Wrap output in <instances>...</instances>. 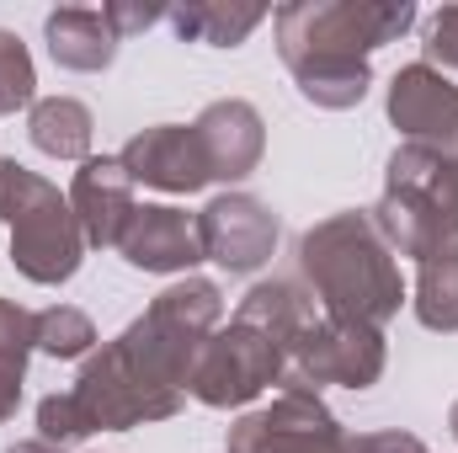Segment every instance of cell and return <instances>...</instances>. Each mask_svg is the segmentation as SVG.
Masks as SVG:
<instances>
[{"mask_svg":"<svg viewBox=\"0 0 458 453\" xmlns=\"http://www.w3.org/2000/svg\"><path fill=\"white\" fill-rule=\"evenodd\" d=\"M277 54L304 102L346 113L373 91V48L416 27L411 0H293L272 11Z\"/></svg>","mask_w":458,"mask_h":453,"instance_id":"obj_1","label":"cell"},{"mask_svg":"<svg viewBox=\"0 0 458 453\" xmlns=\"http://www.w3.org/2000/svg\"><path fill=\"white\" fill-rule=\"evenodd\" d=\"M299 283L326 321L384 331L405 304V278L394 251L378 240L368 214H331L299 235Z\"/></svg>","mask_w":458,"mask_h":453,"instance_id":"obj_2","label":"cell"},{"mask_svg":"<svg viewBox=\"0 0 458 453\" xmlns=\"http://www.w3.org/2000/svg\"><path fill=\"white\" fill-rule=\"evenodd\" d=\"M219 326H225V294L214 278L192 272V278H176L171 288H160L149 299V310L113 337V346L144 384H155L165 395H187L192 368Z\"/></svg>","mask_w":458,"mask_h":453,"instance_id":"obj_3","label":"cell"},{"mask_svg":"<svg viewBox=\"0 0 458 453\" xmlns=\"http://www.w3.org/2000/svg\"><path fill=\"white\" fill-rule=\"evenodd\" d=\"M283 379H288V352L267 331H256V326L229 315V326H219L208 337V346H203L187 395L214 406V411H240V406H250L256 395H267Z\"/></svg>","mask_w":458,"mask_h":453,"instance_id":"obj_4","label":"cell"},{"mask_svg":"<svg viewBox=\"0 0 458 453\" xmlns=\"http://www.w3.org/2000/svg\"><path fill=\"white\" fill-rule=\"evenodd\" d=\"M81 261H86V229L70 198L54 182L32 176L27 198L11 214V267L38 288H59L81 272Z\"/></svg>","mask_w":458,"mask_h":453,"instance_id":"obj_5","label":"cell"},{"mask_svg":"<svg viewBox=\"0 0 458 453\" xmlns=\"http://www.w3.org/2000/svg\"><path fill=\"white\" fill-rule=\"evenodd\" d=\"M229 453H352V432L336 411L299 384H283V395L261 411H245L225 438Z\"/></svg>","mask_w":458,"mask_h":453,"instance_id":"obj_6","label":"cell"},{"mask_svg":"<svg viewBox=\"0 0 458 453\" xmlns=\"http://www.w3.org/2000/svg\"><path fill=\"white\" fill-rule=\"evenodd\" d=\"M70 395H75L81 416L91 422V432H128V427L171 422V416L182 411V400H187V395H165V389L144 384V379L123 363V352H117L113 341L97 346V352L81 363V379H75Z\"/></svg>","mask_w":458,"mask_h":453,"instance_id":"obj_7","label":"cell"},{"mask_svg":"<svg viewBox=\"0 0 458 453\" xmlns=\"http://www.w3.org/2000/svg\"><path fill=\"white\" fill-rule=\"evenodd\" d=\"M384 363H389V346L384 331L373 326H352V321H315L299 346L288 352V379L283 384H299V389H315L320 384H342V389H373L384 379Z\"/></svg>","mask_w":458,"mask_h":453,"instance_id":"obj_8","label":"cell"},{"mask_svg":"<svg viewBox=\"0 0 458 453\" xmlns=\"http://www.w3.org/2000/svg\"><path fill=\"white\" fill-rule=\"evenodd\" d=\"M384 113L405 133V144H421V150H437V155H458V86L443 70H432L427 59L400 64L389 75Z\"/></svg>","mask_w":458,"mask_h":453,"instance_id":"obj_9","label":"cell"},{"mask_svg":"<svg viewBox=\"0 0 458 453\" xmlns=\"http://www.w3.org/2000/svg\"><path fill=\"white\" fill-rule=\"evenodd\" d=\"M198 240H203V261H219L234 278H250L277 251V214L250 192H219L198 214Z\"/></svg>","mask_w":458,"mask_h":453,"instance_id":"obj_10","label":"cell"},{"mask_svg":"<svg viewBox=\"0 0 458 453\" xmlns=\"http://www.w3.org/2000/svg\"><path fill=\"white\" fill-rule=\"evenodd\" d=\"M117 160L133 176V187H155V192H171V198L203 192L214 182L192 123H149L117 150Z\"/></svg>","mask_w":458,"mask_h":453,"instance_id":"obj_11","label":"cell"},{"mask_svg":"<svg viewBox=\"0 0 458 453\" xmlns=\"http://www.w3.org/2000/svg\"><path fill=\"white\" fill-rule=\"evenodd\" d=\"M117 251L133 272H155V278H192V267L203 261L198 219L171 203H139L117 235Z\"/></svg>","mask_w":458,"mask_h":453,"instance_id":"obj_12","label":"cell"},{"mask_svg":"<svg viewBox=\"0 0 458 453\" xmlns=\"http://www.w3.org/2000/svg\"><path fill=\"white\" fill-rule=\"evenodd\" d=\"M192 133H198V144L208 155L214 182H245L261 166V155H267V123H261V113L250 102H240V97L208 102L198 113V123H192Z\"/></svg>","mask_w":458,"mask_h":453,"instance_id":"obj_13","label":"cell"},{"mask_svg":"<svg viewBox=\"0 0 458 453\" xmlns=\"http://www.w3.org/2000/svg\"><path fill=\"white\" fill-rule=\"evenodd\" d=\"M70 209L86 229V245L97 251H117V235L128 225V214L139 209L133 203V176L123 171L117 155H91L81 160L75 182H70Z\"/></svg>","mask_w":458,"mask_h":453,"instance_id":"obj_14","label":"cell"},{"mask_svg":"<svg viewBox=\"0 0 458 453\" xmlns=\"http://www.w3.org/2000/svg\"><path fill=\"white\" fill-rule=\"evenodd\" d=\"M43 43H48V59L59 70H75V75H102L117 59V38L107 27L102 11L91 5H59L43 16Z\"/></svg>","mask_w":458,"mask_h":453,"instance_id":"obj_15","label":"cell"},{"mask_svg":"<svg viewBox=\"0 0 458 453\" xmlns=\"http://www.w3.org/2000/svg\"><path fill=\"white\" fill-rule=\"evenodd\" d=\"M234 321L267 331L283 352H293L299 337L315 326V299H310V288L293 283V278H267V283H250V294L240 299Z\"/></svg>","mask_w":458,"mask_h":453,"instance_id":"obj_16","label":"cell"},{"mask_svg":"<svg viewBox=\"0 0 458 453\" xmlns=\"http://www.w3.org/2000/svg\"><path fill=\"white\" fill-rule=\"evenodd\" d=\"M171 32L182 43H208V48H240L261 21L267 5H240V0H187L176 11H165Z\"/></svg>","mask_w":458,"mask_h":453,"instance_id":"obj_17","label":"cell"},{"mask_svg":"<svg viewBox=\"0 0 458 453\" xmlns=\"http://www.w3.org/2000/svg\"><path fill=\"white\" fill-rule=\"evenodd\" d=\"M91 133H97V117L75 97H38L27 107V139L48 160H91Z\"/></svg>","mask_w":458,"mask_h":453,"instance_id":"obj_18","label":"cell"},{"mask_svg":"<svg viewBox=\"0 0 458 453\" xmlns=\"http://www.w3.org/2000/svg\"><path fill=\"white\" fill-rule=\"evenodd\" d=\"M411 304H416V321H421L427 331H443V337L458 331V240L421 261V272H416V299H411Z\"/></svg>","mask_w":458,"mask_h":453,"instance_id":"obj_19","label":"cell"},{"mask_svg":"<svg viewBox=\"0 0 458 453\" xmlns=\"http://www.w3.org/2000/svg\"><path fill=\"white\" fill-rule=\"evenodd\" d=\"M32 341H38V352H48L59 363H75V357L97 352V326L75 304H48V310L32 315Z\"/></svg>","mask_w":458,"mask_h":453,"instance_id":"obj_20","label":"cell"},{"mask_svg":"<svg viewBox=\"0 0 458 453\" xmlns=\"http://www.w3.org/2000/svg\"><path fill=\"white\" fill-rule=\"evenodd\" d=\"M38 102V70H32V54L16 32L0 27V117L21 113Z\"/></svg>","mask_w":458,"mask_h":453,"instance_id":"obj_21","label":"cell"},{"mask_svg":"<svg viewBox=\"0 0 458 453\" xmlns=\"http://www.w3.org/2000/svg\"><path fill=\"white\" fill-rule=\"evenodd\" d=\"M38 438L43 443H54V449H75V443H86L91 438V422L81 416V406H75V395L64 389V395H43L38 400Z\"/></svg>","mask_w":458,"mask_h":453,"instance_id":"obj_22","label":"cell"},{"mask_svg":"<svg viewBox=\"0 0 458 453\" xmlns=\"http://www.w3.org/2000/svg\"><path fill=\"white\" fill-rule=\"evenodd\" d=\"M38 352L32 341V315L11 299H0V368H21L27 373V357Z\"/></svg>","mask_w":458,"mask_h":453,"instance_id":"obj_23","label":"cell"},{"mask_svg":"<svg viewBox=\"0 0 458 453\" xmlns=\"http://www.w3.org/2000/svg\"><path fill=\"white\" fill-rule=\"evenodd\" d=\"M427 192H432V203H437V214H443L448 240H458V155H437V160H432Z\"/></svg>","mask_w":458,"mask_h":453,"instance_id":"obj_24","label":"cell"},{"mask_svg":"<svg viewBox=\"0 0 458 453\" xmlns=\"http://www.w3.org/2000/svg\"><path fill=\"white\" fill-rule=\"evenodd\" d=\"M421 48H427V64H432V70H437V64H443V70H458V5H443V11L427 21V43H421Z\"/></svg>","mask_w":458,"mask_h":453,"instance_id":"obj_25","label":"cell"},{"mask_svg":"<svg viewBox=\"0 0 458 453\" xmlns=\"http://www.w3.org/2000/svg\"><path fill=\"white\" fill-rule=\"evenodd\" d=\"M102 16H107V27H113L117 38H133V32H144V27H155L160 16H165V5H155V0H113V5H102Z\"/></svg>","mask_w":458,"mask_h":453,"instance_id":"obj_26","label":"cell"},{"mask_svg":"<svg viewBox=\"0 0 458 453\" xmlns=\"http://www.w3.org/2000/svg\"><path fill=\"white\" fill-rule=\"evenodd\" d=\"M32 176H38V171H27L21 160H0V225H11V214H16V203L27 198Z\"/></svg>","mask_w":458,"mask_h":453,"instance_id":"obj_27","label":"cell"},{"mask_svg":"<svg viewBox=\"0 0 458 453\" xmlns=\"http://www.w3.org/2000/svg\"><path fill=\"white\" fill-rule=\"evenodd\" d=\"M352 453H427V443H421L416 432L389 427V432H362V438H352Z\"/></svg>","mask_w":458,"mask_h":453,"instance_id":"obj_28","label":"cell"},{"mask_svg":"<svg viewBox=\"0 0 458 453\" xmlns=\"http://www.w3.org/2000/svg\"><path fill=\"white\" fill-rule=\"evenodd\" d=\"M21 368H0V427L16 416V406H21Z\"/></svg>","mask_w":458,"mask_h":453,"instance_id":"obj_29","label":"cell"},{"mask_svg":"<svg viewBox=\"0 0 458 453\" xmlns=\"http://www.w3.org/2000/svg\"><path fill=\"white\" fill-rule=\"evenodd\" d=\"M5 453H70V449H54V443H43V438H27V443H11Z\"/></svg>","mask_w":458,"mask_h":453,"instance_id":"obj_30","label":"cell"},{"mask_svg":"<svg viewBox=\"0 0 458 453\" xmlns=\"http://www.w3.org/2000/svg\"><path fill=\"white\" fill-rule=\"evenodd\" d=\"M448 432H454V443H458V400H454V411H448Z\"/></svg>","mask_w":458,"mask_h":453,"instance_id":"obj_31","label":"cell"}]
</instances>
